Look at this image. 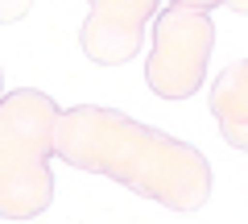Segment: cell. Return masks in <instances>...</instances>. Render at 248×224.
<instances>
[{
  "mask_svg": "<svg viewBox=\"0 0 248 224\" xmlns=\"http://www.w3.org/2000/svg\"><path fill=\"white\" fill-rule=\"evenodd\" d=\"M62 158L87 171H104L116 183L153 195L170 207H199L211 187L207 158L178 145L120 112L75 108L62 125Z\"/></svg>",
  "mask_w": 248,
  "mask_h": 224,
  "instance_id": "cell-1",
  "label": "cell"
},
{
  "mask_svg": "<svg viewBox=\"0 0 248 224\" xmlns=\"http://www.w3.org/2000/svg\"><path fill=\"white\" fill-rule=\"evenodd\" d=\"M211 50V21L203 13L170 9L157 17V54L149 63V83L157 96H190L203 79Z\"/></svg>",
  "mask_w": 248,
  "mask_h": 224,
  "instance_id": "cell-2",
  "label": "cell"
},
{
  "mask_svg": "<svg viewBox=\"0 0 248 224\" xmlns=\"http://www.w3.org/2000/svg\"><path fill=\"white\" fill-rule=\"evenodd\" d=\"M211 108L223 121V137L240 150H248V63L223 71L219 87L211 96Z\"/></svg>",
  "mask_w": 248,
  "mask_h": 224,
  "instance_id": "cell-3",
  "label": "cell"
},
{
  "mask_svg": "<svg viewBox=\"0 0 248 224\" xmlns=\"http://www.w3.org/2000/svg\"><path fill=\"white\" fill-rule=\"evenodd\" d=\"M232 4H236V9H240V13H248V0H232Z\"/></svg>",
  "mask_w": 248,
  "mask_h": 224,
  "instance_id": "cell-4",
  "label": "cell"
},
{
  "mask_svg": "<svg viewBox=\"0 0 248 224\" xmlns=\"http://www.w3.org/2000/svg\"><path fill=\"white\" fill-rule=\"evenodd\" d=\"M199 4H215V0H199Z\"/></svg>",
  "mask_w": 248,
  "mask_h": 224,
  "instance_id": "cell-5",
  "label": "cell"
}]
</instances>
